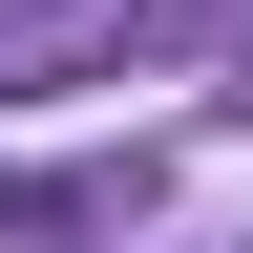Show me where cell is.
Returning a JSON list of instances; mask_svg holds the SVG:
<instances>
[{"label": "cell", "mask_w": 253, "mask_h": 253, "mask_svg": "<svg viewBox=\"0 0 253 253\" xmlns=\"http://www.w3.org/2000/svg\"><path fill=\"white\" fill-rule=\"evenodd\" d=\"M0 211H21V190H0Z\"/></svg>", "instance_id": "7a4b0ae2"}, {"label": "cell", "mask_w": 253, "mask_h": 253, "mask_svg": "<svg viewBox=\"0 0 253 253\" xmlns=\"http://www.w3.org/2000/svg\"><path fill=\"white\" fill-rule=\"evenodd\" d=\"M126 63V0H0V84H106Z\"/></svg>", "instance_id": "6da1fadb"}]
</instances>
